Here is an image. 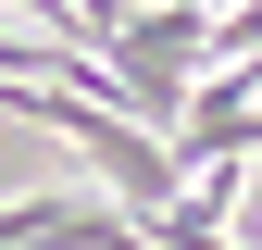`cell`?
Returning <instances> with one entry per match:
<instances>
[{
  "mask_svg": "<svg viewBox=\"0 0 262 250\" xmlns=\"http://www.w3.org/2000/svg\"><path fill=\"white\" fill-rule=\"evenodd\" d=\"M113 88H125V125H150V138H175V113H187V88H200V62H212V25L187 13V0H138V13L113 25Z\"/></svg>",
  "mask_w": 262,
  "mask_h": 250,
  "instance_id": "6da1fadb",
  "label": "cell"
},
{
  "mask_svg": "<svg viewBox=\"0 0 262 250\" xmlns=\"http://www.w3.org/2000/svg\"><path fill=\"white\" fill-rule=\"evenodd\" d=\"M200 75H262V0L212 13V62H200Z\"/></svg>",
  "mask_w": 262,
  "mask_h": 250,
  "instance_id": "7a4b0ae2",
  "label": "cell"
}]
</instances>
